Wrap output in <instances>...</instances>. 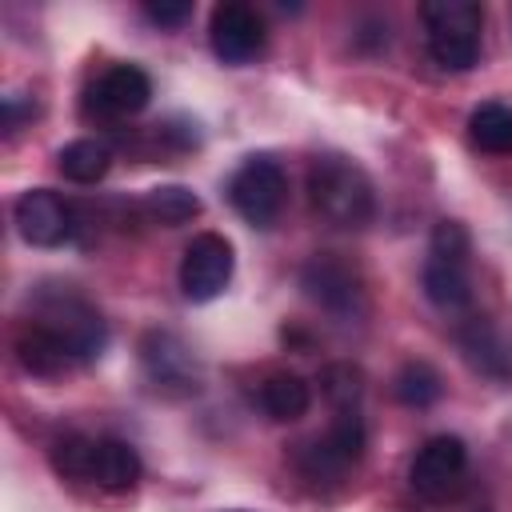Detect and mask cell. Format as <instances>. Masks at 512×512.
Wrapping results in <instances>:
<instances>
[{
	"label": "cell",
	"instance_id": "4fadbf2b",
	"mask_svg": "<svg viewBox=\"0 0 512 512\" xmlns=\"http://www.w3.org/2000/svg\"><path fill=\"white\" fill-rule=\"evenodd\" d=\"M456 340H460L464 360H468L480 376L500 380V384L512 380V340H508L492 320H484V316L464 320V324L456 328Z\"/></svg>",
	"mask_w": 512,
	"mask_h": 512
},
{
	"label": "cell",
	"instance_id": "3957f363",
	"mask_svg": "<svg viewBox=\"0 0 512 512\" xmlns=\"http://www.w3.org/2000/svg\"><path fill=\"white\" fill-rule=\"evenodd\" d=\"M228 200L232 208L252 224V228H272L288 204V172L276 156L256 152L248 156L232 180H228Z\"/></svg>",
	"mask_w": 512,
	"mask_h": 512
},
{
	"label": "cell",
	"instance_id": "7c38bea8",
	"mask_svg": "<svg viewBox=\"0 0 512 512\" xmlns=\"http://www.w3.org/2000/svg\"><path fill=\"white\" fill-rule=\"evenodd\" d=\"M140 360H144V372L156 388L164 392H196V360L188 352V344L176 336V332H144L140 340Z\"/></svg>",
	"mask_w": 512,
	"mask_h": 512
},
{
	"label": "cell",
	"instance_id": "44dd1931",
	"mask_svg": "<svg viewBox=\"0 0 512 512\" xmlns=\"http://www.w3.org/2000/svg\"><path fill=\"white\" fill-rule=\"evenodd\" d=\"M392 392H396V400L408 404V408H428V404H436V400L444 396V380H440V372H436L428 360H408V364L396 372Z\"/></svg>",
	"mask_w": 512,
	"mask_h": 512
},
{
	"label": "cell",
	"instance_id": "ba28073f",
	"mask_svg": "<svg viewBox=\"0 0 512 512\" xmlns=\"http://www.w3.org/2000/svg\"><path fill=\"white\" fill-rule=\"evenodd\" d=\"M232 268H236L232 244L220 232H200L180 256V292L192 304H208L228 288Z\"/></svg>",
	"mask_w": 512,
	"mask_h": 512
},
{
	"label": "cell",
	"instance_id": "5bb4252c",
	"mask_svg": "<svg viewBox=\"0 0 512 512\" xmlns=\"http://www.w3.org/2000/svg\"><path fill=\"white\" fill-rule=\"evenodd\" d=\"M424 296L440 308V312H460L472 304V276H468V256H440L428 252L424 272H420Z\"/></svg>",
	"mask_w": 512,
	"mask_h": 512
},
{
	"label": "cell",
	"instance_id": "5b68a950",
	"mask_svg": "<svg viewBox=\"0 0 512 512\" xmlns=\"http://www.w3.org/2000/svg\"><path fill=\"white\" fill-rule=\"evenodd\" d=\"M364 448H368V432H364L360 412H336V420L328 424L324 436H312V440L296 444L292 460H296V468H300L308 480L324 484V480L348 476V472L360 464Z\"/></svg>",
	"mask_w": 512,
	"mask_h": 512
},
{
	"label": "cell",
	"instance_id": "7402d4cb",
	"mask_svg": "<svg viewBox=\"0 0 512 512\" xmlns=\"http://www.w3.org/2000/svg\"><path fill=\"white\" fill-rule=\"evenodd\" d=\"M320 392L336 412H356V404L364 396V376L352 364H328L320 372Z\"/></svg>",
	"mask_w": 512,
	"mask_h": 512
},
{
	"label": "cell",
	"instance_id": "30bf717a",
	"mask_svg": "<svg viewBox=\"0 0 512 512\" xmlns=\"http://www.w3.org/2000/svg\"><path fill=\"white\" fill-rule=\"evenodd\" d=\"M12 224L32 248H60L72 236V208L52 188H28L12 204Z\"/></svg>",
	"mask_w": 512,
	"mask_h": 512
},
{
	"label": "cell",
	"instance_id": "9c48e42d",
	"mask_svg": "<svg viewBox=\"0 0 512 512\" xmlns=\"http://www.w3.org/2000/svg\"><path fill=\"white\" fill-rule=\"evenodd\" d=\"M264 16L252 4L240 0H224L212 8L208 16V44L224 64H248L264 52Z\"/></svg>",
	"mask_w": 512,
	"mask_h": 512
},
{
	"label": "cell",
	"instance_id": "cb8c5ba5",
	"mask_svg": "<svg viewBox=\"0 0 512 512\" xmlns=\"http://www.w3.org/2000/svg\"><path fill=\"white\" fill-rule=\"evenodd\" d=\"M144 16H148L156 28H180V24L192 16V4H188V0H148V4H144Z\"/></svg>",
	"mask_w": 512,
	"mask_h": 512
},
{
	"label": "cell",
	"instance_id": "9a60e30c",
	"mask_svg": "<svg viewBox=\"0 0 512 512\" xmlns=\"http://www.w3.org/2000/svg\"><path fill=\"white\" fill-rule=\"evenodd\" d=\"M16 360H20V368L32 372V376H60V372H68V368L76 364L72 352H68L44 324H36V320H28L24 332L16 336Z\"/></svg>",
	"mask_w": 512,
	"mask_h": 512
},
{
	"label": "cell",
	"instance_id": "7a4b0ae2",
	"mask_svg": "<svg viewBox=\"0 0 512 512\" xmlns=\"http://www.w3.org/2000/svg\"><path fill=\"white\" fill-rule=\"evenodd\" d=\"M420 20L428 28V56L444 72H468L480 60V28H484L480 4L428 0V4H420Z\"/></svg>",
	"mask_w": 512,
	"mask_h": 512
},
{
	"label": "cell",
	"instance_id": "2e32d148",
	"mask_svg": "<svg viewBox=\"0 0 512 512\" xmlns=\"http://www.w3.org/2000/svg\"><path fill=\"white\" fill-rule=\"evenodd\" d=\"M256 400H260V408L268 412V420L292 424V420H300V416L308 412V404H312V388H308V380L296 376V372H272V376L260 380Z\"/></svg>",
	"mask_w": 512,
	"mask_h": 512
},
{
	"label": "cell",
	"instance_id": "e0dca14e",
	"mask_svg": "<svg viewBox=\"0 0 512 512\" xmlns=\"http://www.w3.org/2000/svg\"><path fill=\"white\" fill-rule=\"evenodd\" d=\"M140 456L124 440H96V460H92V484L108 492H124L140 480Z\"/></svg>",
	"mask_w": 512,
	"mask_h": 512
},
{
	"label": "cell",
	"instance_id": "ffe728a7",
	"mask_svg": "<svg viewBox=\"0 0 512 512\" xmlns=\"http://www.w3.org/2000/svg\"><path fill=\"white\" fill-rule=\"evenodd\" d=\"M144 216L152 224H164V228H180L188 220L200 216V196L184 184H160V188H148L144 192Z\"/></svg>",
	"mask_w": 512,
	"mask_h": 512
},
{
	"label": "cell",
	"instance_id": "277c9868",
	"mask_svg": "<svg viewBox=\"0 0 512 512\" xmlns=\"http://www.w3.org/2000/svg\"><path fill=\"white\" fill-rule=\"evenodd\" d=\"M300 288L316 308H324L336 320H360L368 312L364 276L336 252H312L300 268Z\"/></svg>",
	"mask_w": 512,
	"mask_h": 512
},
{
	"label": "cell",
	"instance_id": "8fae6325",
	"mask_svg": "<svg viewBox=\"0 0 512 512\" xmlns=\"http://www.w3.org/2000/svg\"><path fill=\"white\" fill-rule=\"evenodd\" d=\"M152 100V80L144 68L136 64H112L108 72L96 76V84L88 88L84 96V108L92 116H104V120H116V116H136L144 112Z\"/></svg>",
	"mask_w": 512,
	"mask_h": 512
},
{
	"label": "cell",
	"instance_id": "6da1fadb",
	"mask_svg": "<svg viewBox=\"0 0 512 512\" xmlns=\"http://www.w3.org/2000/svg\"><path fill=\"white\" fill-rule=\"evenodd\" d=\"M308 200H312V212L320 220H328L332 228H348V232L368 228L376 216V188H372L368 172L360 164H352L348 156H336V152L312 160Z\"/></svg>",
	"mask_w": 512,
	"mask_h": 512
},
{
	"label": "cell",
	"instance_id": "ac0fdd59",
	"mask_svg": "<svg viewBox=\"0 0 512 512\" xmlns=\"http://www.w3.org/2000/svg\"><path fill=\"white\" fill-rule=\"evenodd\" d=\"M56 168H60L64 180H72V184H96V180H104L108 168H112V148H108L104 140H92V136L72 140V144H64V148L56 152Z\"/></svg>",
	"mask_w": 512,
	"mask_h": 512
},
{
	"label": "cell",
	"instance_id": "603a6c76",
	"mask_svg": "<svg viewBox=\"0 0 512 512\" xmlns=\"http://www.w3.org/2000/svg\"><path fill=\"white\" fill-rule=\"evenodd\" d=\"M48 460H52V468L60 472V476H68V480H92V460H96V440H88V436H60L56 444H52V452H48Z\"/></svg>",
	"mask_w": 512,
	"mask_h": 512
},
{
	"label": "cell",
	"instance_id": "d6986e66",
	"mask_svg": "<svg viewBox=\"0 0 512 512\" xmlns=\"http://www.w3.org/2000/svg\"><path fill=\"white\" fill-rule=\"evenodd\" d=\"M468 136L488 156H512V108L500 104V100L480 104L468 116Z\"/></svg>",
	"mask_w": 512,
	"mask_h": 512
},
{
	"label": "cell",
	"instance_id": "8992f818",
	"mask_svg": "<svg viewBox=\"0 0 512 512\" xmlns=\"http://www.w3.org/2000/svg\"><path fill=\"white\" fill-rule=\"evenodd\" d=\"M36 324H44L68 352L76 364L84 360H96L108 344V328L100 320V312L80 300L76 292H52V296H40V312L32 316Z\"/></svg>",
	"mask_w": 512,
	"mask_h": 512
},
{
	"label": "cell",
	"instance_id": "52a82bcc",
	"mask_svg": "<svg viewBox=\"0 0 512 512\" xmlns=\"http://www.w3.org/2000/svg\"><path fill=\"white\" fill-rule=\"evenodd\" d=\"M468 476V448L460 436H432L416 448L412 468H408V484L420 500L428 504H444L452 496H460Z\"/></svg>",
	"mask_w": 512,
	"mask_h": 512
}]
</instances>
